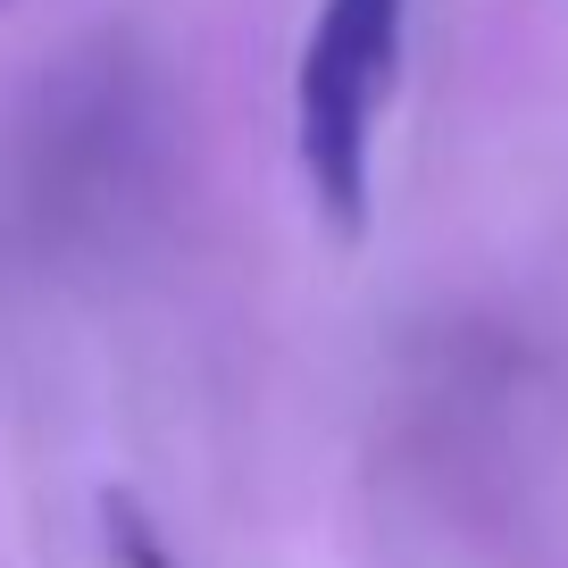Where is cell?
Instances as JSON below:
<instances>
[{"label":"cell","instance_id":"6da1fadb","mask_svg":"<svg viewBox=\"0 0 568 568\" xmlns=\"http://www.w3.org/2000/svg\"><path fill=\"white\" fill-rule=\"evenodd\" d=\"M402 26L409 0H326L293 68V151L335 217V234L368 226V184H376V118H385L393 68H402Z\"/></svg>","mask_w":568,"mask_h":568},{"label":"cell","instance_id":"7a4b0ae2","mask_svg":"<svg viewBox=\"0 0 568 568\" xmlns=\"http://www.w3.org/2000/svg\"><path fill=\"white\" fill-rule=\"evenodd\" d=\"M101 527H109V560H118V568H176L134 494H101Z\"/></svg>","mask_w":568,"mask_h":568}]
</instances>
